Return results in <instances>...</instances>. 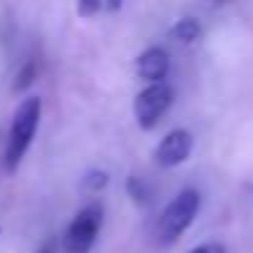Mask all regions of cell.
<instances>
[{
	"instance_id": "14",
	"label": "cell",
	"mask_w": 253,
	"mask_h": 253,
	"mask_svg": "<svg viewBox=\"0 0 253 253\" xmlns=\"http://www.w3.org/2000/svg\"><path fill=\"white\" fill-rule=\"evenodd\" d=\"M104 8H107L109 13H114V10L122 8V0H104Z\"/></svg>"
},
{
	"instance_id": "7",
	"label": "cell",
	"mask_w": 253,
	"mask_h": 253,
	"mask_svg": "<svg viewBox=\"0 0 253 253\" xmlns=\"http://www.w3.org/2000/svg\"><path fill=\"white\" fill-rule=\"evenodd\" d=\"M169 35H171V40H176V42H181V45H191V42L199 40L201 25H199L196 18H181V20L169 30Z\"/></svg>"
},
{
	"instance_id": "6",
	"label": "cell",
	"mask_w": 253,
	"mask_h": 253,
	"mask_svg": "<svg viewBox=\"0 0 253 253\" xmlns=\"http://www.w3.org/2000/svg\"><path fill=\"white\" fill-rule=\"evenodd\" d=\"M137 75L142 80L152 82H164V77L169 75V55L162 47H149L137 57Z\"/></svg>"
},
{
	"instance_id": "1",
	"label": "cell",
	"mask_w": 253,
	"mask_h": 253,
	"mask_svg": "<svg viewBox=\"0 0 253 253\" xmlns=\"http://www.w3.org/2000/svg\"><path fill=\"white\" fill-rule=\"evenodd\" d=\"M40 114H42V102L40 97H28L18 104L15 114H13V124H10V134H8V147H5V171L13 174L25 152L33 144V137L38 132V124H40Z\"/></svg>"
},
{
	"instance_id": "2",
	"label": "cell",
	"mask_w": 253,
	"mask_h": 253,
	"mask_svg": "<svg viewBox=\"0 0 253 253\" xmlns=\"http://www.w3.org/2000/svg\"><path fill=\"white\" fill-rule=\"evenodd\" d=\"M201 209V196L199 191L194 189H184L162 213L159 218V226H157V236H159V243L162 246H169L174 243L176 238L184 236V231L191 226V221L196 218Z\"/></svg>"
},
{
	"instance_id": "3",
	"label": "cell",
	"mask_w": 253,
	"mask_h": 253,
	"mask_svg": "<svg viewBox=\"0 0 253 253\" xmlns=\"http://www.w3.org/2000/svg\"><path fill=\"white\" fill-rule=\"evenodd\" d=\"M102 218H104L102 204H87L65 231V238H62L65 253H89L99 236Z\"/></svg>"
},
{
	"instance_id": "12",
	"label": "cell",
	"mask_w": 253,
	"mask_h": 253,
	"mask_svg": "<svg viewBox=\"0 0 253 253\" xmlns=\"http://www.w3.org/2000/svg\"><path fill=\"white\" fill-rule=\"evenodd\" d=\"M191 253H226V248H223L221 243H201V246H196Z\"/></svg>"
},
{
	"instance_id": "15",
	"label": "cell",
	"mask_w": 253,
	"mask_h": 253,
	"mask_svg": "<svg viewBox=\"0 0 253 253\" xmlns=\"http://www.w3.org/2000/svg\"><path fill=\"white\" fill-rule=\"evenodd\" d=\"M209 3H226V0H209Z\"/></svg>"
},
{
	"instance_id": "4",
	"label": "cell",
	"mask_w": 253,
	"mask_h": 253,
	"mask_svg": "<svg viewBox=\"0 0 253 253\" xmlns=\"http://www.w3.org/2000/svg\"><path fill=\"white\" fill-rule=\"evenodd\" d=\"M174 102V92L167 82H152L134 97V117L142 129H154Z\"/></svg>"
},
{
	"instance_id": "13",
	"label": "cell",
	"mask_w": 253,
	"mask_h": 253,
	"mask_svg": "<svg viewBox=\"0 0 253 253\" xmlns=\"http://www.w3.org/2000/svg\"><path fill=\"white\" fill-rule=\"evenodd\" d=\"M38 253H57V243L55 241H47V243H42L38 248Z\"/></svg>"
},
{
	"instance_id": "10",
	"label": "cell",
	"mask_w": 253,
	"mask_h": 253,
	"mask_svg": "<svg viewBox=\"0 0 253 253\" xmlns=\"http://www.w3.org/2000/svg\"><path fill=\"white\" fill-rule=\"evenodd\" d=\"M107 181H109V176H107V171H102V169H92V171H87L84 174V179H82V189H87V191H102L104 186H107Z\"/></svg>"
},
{
	"instance_id": "8",
	"label": "cell",
	"mask_w": 253,
	"mask_h": 253,
	"mask_svg": "<svg viewBox=\"0 0 253 253\" xmlns=\"http://www.w3.org/2000/svg\"><path fill=\"white\" fill-rule=\"evenodd\" d=\"M38 80V65L33 60H28L20 72L15 75V82H13V92H25L28 87H33V82Z\"/></svg>"
},
{
	"instance_id": "5",
	"label": "cell",
	"mask_w": 253,
	"mask_h": 253,
	"mask_svg": "<svg viewBox=\"0 0 253 253\" xmlns=\"http://www.w3.org/2000/svg\"><path fill=\"white\" fill-rule=\"evenodd\" d=\"M191 147H194V137L186 129H174L154 149V162L162 169H174V167H179L189 159Z\"/></svg>"
},
{
	"instance_id": "11",
	"label": "cell",
	"mask_w": 253,
	"mask_h": 253,
	"mask_svg": "<svg viewBox=\"0 0 253 253\" xmlns=\"http://www.w3.org/2000/svg\"><path fill=\"white\" fill-rule=\"evenodd\" d=\"M104 8V0H77V15L80 18H94Z\"/></svg>"
},
{
	"instance_id": "9",
	"label": "cell",
	"mask_w": 253,
	"mask_h": 253,
	"mask_svg": "<svg viewBox=\"0 0 253 253\" xmlns=\"http://www.w3.org/2000/svg\"><path fill=\"white\" fill-rule=\"evenodd\" d=\"M126 194H129L132 201H137V204H147L149 196H152V189H149V184L144 179L129 176V179H126Z\"/></svg>"
}]
</instances>
